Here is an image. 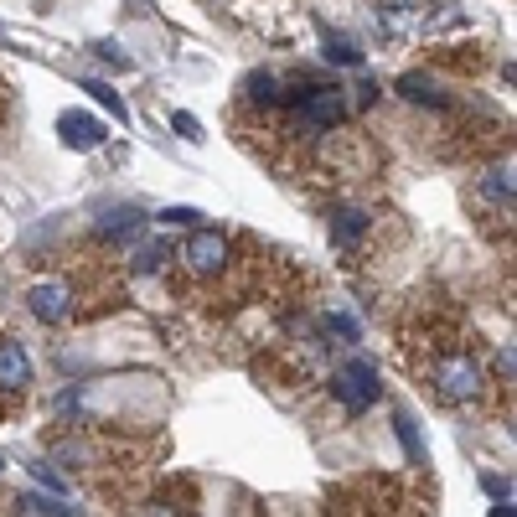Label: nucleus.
Wrapping results in <instances>:
<instances>
[{
    "instance_id": "obj_13",
    "label": "nucleus",
    "mask_w": 517,
    "mask_h": 517,
    "mask_svg": "<svg viewBox=\"0 0 517 517\" xmlns=\"http://www.w3.org/2000/svg\"><path fill=\"white\" fill-rule=\"evenodd\" d=\"M326 57H337V63H357V47L347 37H331L326 32Z\"/></svg>"
},
{
    "instance_id": "obj_9",
    "label": "nucleus",
    "mask_w": 517,
    "mask_h": 517,
    "mask_svg": "<svg viewBox=\"0 0 517 517\" xmlns=\"http://www.w3.org/2000/svg\"><path fill=\"white\" fill-rule=\"evenodd\" d=\"M476 187H481L486 197H492V207H497V212H507V218H512V166L486 171V176L476 181Z\"/></svg>"
},
{
    "instance_id": "obj_4",
    "label": "nucleus",
    "mask_w": 517,
    "mask_h": 517,
    "mask_svg": "<svg viewBox=\"0 0 517 517\" xmlns=\"http://www.w3.org/2000/svg\"><path fill=\"white\" fill-rule=\"evenodd\" d=\"M337 399L347 404V414H368L378 404V368L368 357H352L337 368Z\"/></svg>"
},
{
    "instance_id": "obj_7",
    "label": "nucleus",
    "mask_w": 517,
    "mask_h": 517,
    "mask_svg": "<svg viewBox=\"0 0 517 517\" xmlns=\"http://www.w3.org/2000/svg\"><path fill=\"white\" fill-rule=\"evenodd\" d=\"M145 228V212H135V207H119V212H109V218L99 223V243H119V238H135Z\"/></svg>"
},
{
    "instance_id": "obj_10",
    "label": "nucleus",
    "mask_w": 517,
    "mask_h": 517,
    "mask_svg": "<svg viewBox=\"0 0 517 517\" xmlns=\"http://www.w3.org/2000/svg\"><path fill=\"white\" fill-rule=\"evenodd\" d=\"M171 259V249H166V243H150V249H140L135 259H130V269H135V275H156V269Z\"/></svg>"
},
{
    "instance_id": "obj_12",
    "label": "nucleus",
    "mask_w": 517,
    "mask_h": 517,
    "mask_svg": "<svg viewBox=\"0 0 517 517\" xmlns=\"http://www.w3.org/2000/svg\"><path fill=\"white\" fill-rule=\"evenodd\" d=\"M88 94H94V99H99V104H104L114 119H125V104H119V94H114L109 83H88Z\"/></svg>"
},
{
    "instance_id": "obj_17",
    "label": "nucleus",
    "mask_w": 517,
    "mask_h": 517,
    "mask_svg": "<svg viewBox=\"0 0 517 517\" xmlns=\"http://www.w3.org/2000/svg\"><path fill=\"white\" fill-rule=\"evenodd\" d=\"M171 125H176L181 135H187V140H202V135H197V119H192V114H171Z\"/></svg>"
},
{
    "instance_id": "obj_16",
    "label": "nucleus",
    "mask_w": 517,
    "mask_h": 517,
    "mask_svg": "<svg viewBox=\"0 0 517 517\" xmlns=\"http://www.w3.org/2000/svg\"><path fill=\"white\" fill-rule=\"evenodd\" d=\"M326 326L337 331V337H347V342H357V321L352 316H326Z\"/></svg>"
},
{
    "instance_id": "obj_3",
    "label": "nucleus",
    "mask_w": 517,
    "mask_h": 517,
    "mask_svg": "<svg viewBox=\"0 0 517 517\" xmlns=\"http://www.w3.org/2000/svg\"><path fill=\"white\" fill-rule=\"evenodd\" d=\"M181 259H187V275H197V280H218L223 269H228V259H233V243H228V233L202 228V233L187 238Z\"/></svg>"
},
{
    "instance_id": "obj_14",
    "label": "nucleus",
    "mask_w": 517,
    "mask_h": 517,
    "mask_svg": "<svg viewBox=\"0 0 517 517\" xmlns=\"http://www.w3.org/2000/svg\"><path fill=\"white\" fill-rule=\"evenodd\" d=\"M197 218H202L197 207H166V212H161V223H171V228H176V223H181V228H192Z\"/></svg>"
},
{
    "instance_id": "obj_19",
    "label": "nucleus",
    "mask_w": 517,
    "mask_h": 517,
    "mask_svg": "<svg viewBox=\"0 0 517 517\" xmlns=\"http://www.w3.org/2000/svg\"><path fill=\"white\" fill-rule=\"evenodd\" d=\"M6 94H11V88H6V78H0V119H6Z\"/></svg>"
},
{
    "instance_id": "obj_5",
    "label": "nucleus",
    "mask_w": 517,
    "mask_h": 517,
    "mask_svg": "<svg viewBox=\"0 0 517 517\" xmlns=\"http://www.w3.org/2000/svg\"><path fill=\"white\" fill-rule=\"evenodd\" d=\"M32 388V357L21 352V342L0 337V393H26Z\"/></svg>"
},
{
    "instance_id": "obj_11",
    "label": "nucleus",
    "mask_w": 517,
    "mask_h": 517,
    "mask_svg": "<svg viewBox=\"0 0 517 517\" xmlns=\"http://www.w3.org/2000/svg\"><path fill=\"white\" fill-rule=\"evenodd\" d=\"M399 94H404V99H414V104H419V99H424V104H440V94H435V83H430V78H419V73L399 78Z\"/></svg>"
},
{
    "instance_id": "obj_15",
    "label": "nucleus",
    "mask_w": 517,
    "mask_h": 517,
    "mask_svg": "<svg viewBox=\"0 0 517 517\" xmlns=\"http://www.w3.org/2000/svg\"><path fill=\"white\" fill-rule=\"evenodd\" d=\"M399 435H404V445H409V461L419 466V461H424V450H419V440H414V424H409V414H399Z\"/></svg>"
},
{
    "instance_id": "obj_2",
    "label": "nucleus",
    "mask_w": 517,
    "mask_h": 517,
    "mask_svg": "<svg viewBox=\"0 0 517 517\" xmlns=\"http://www.w3.org/2000/svg\"><path fill=\"white\" fill-rule=\"evenodd\" d=\"M419 512H430V507H419L414 486L393 476L347 481L342 492H331V507H326V517H419Z\"/></svg>"
},
{
    "instance_id": "obj_6",
    "label": "nucleus",
    "mask_w": 517,
    "mask_h": 517,
    "mask_svg": "<svg viewBox=\"0 0 517 517\" xmlns=\"http://www.w3.org/2000/svg\"><path fill=\"white\" fill-rule=\"evenodd\" d=\"M57 130H63V140H68L73 150L104 145V125H99V119H88V114H78V109H68L63 119H57Z\"/></svg>"
},
{
    "instance_id": "obj_18",
    "label": "nucleus",
    "mask_w": 517,
    "mask_h": 517,
    "mask_svg": "<svg viewBox=\"0 0 517 517\" xmlns=\"http://www.w3.org/2000/svg\"><path fill=\"white\" fill-rule=\"evenodd\" d=\"M486 492H492V497H502V502H512V486H507L502 476H486Z\"/></svg>"
},
{
    "instance_id": "obj_20",
    "label": "nucleus",
    "mask_w": 517,
    "mask_h": 517,
    "mask_svg": "<svg viewBox=\"0 0 517 517\" xmlns=\"http://www.w3.org/2000/svg\"><path fill=\"white\" fill-rule=\"evenodd\" d=\"M492 517H512V502H502V507H492Z\"/></svg>"
},
{
    "instance_id": "obj_8",
    "label": "nucleus",
    "mask_w": 517,
    "mask_h": 517,
    "mask_svg": "<svg viewBox=\"0 0 517 517\" xmlns=\"http://www.w3.org/2000/svg\"><path fill=\"white\" fill-rule=\"evenodd\" d=\"M362 233H368V218H362L357 207H337V218H331V238H337V249H357Z\"/></svg>"
},
{
    "instance_id": "obj_1",
    "label": "nucleus",
    "mask_w": 517,
    "mask_h": 517,
    "mask_svg": "<svg viewBox=\"0 0 517 517\" xmlns=\"http://www.w3.org/2000/svg\"><path fill=\"white\" fill-rule=\"evenodd\" d=\"M404 357L445 404H476L492 388V378H486L481 357L471 347V331L445 306H419L404 321Z\"/></svg>"
}]
</instances>
